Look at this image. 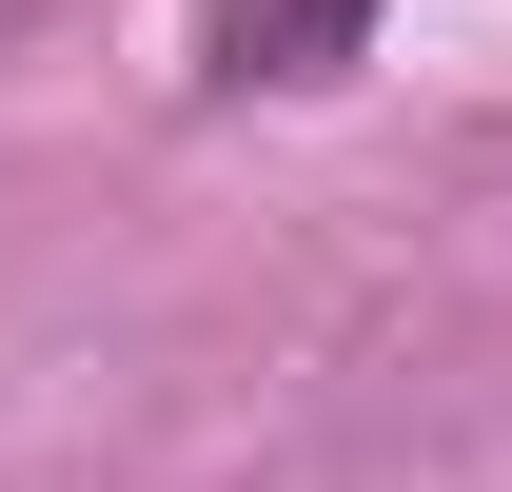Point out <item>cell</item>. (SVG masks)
Here are the masks:
<instances>
[{
  "label": "cell",
  "mask_w": 512,
  "mask_h": 492,
  "mask_svg": "<svg viewBox=\"0 0 512 492\" xmlns=\"http://www.w3.org/2000/svg\"><path fill=\"white\" fill-rule=\"evenodd\" d=\"M375 40V0H217V79H335Z\"/></svg>",
  "instance_id": "1"
}]
</instances>
